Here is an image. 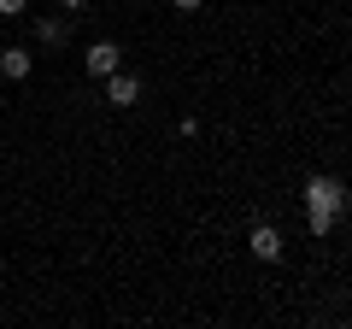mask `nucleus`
Masks as SVG:
<instances>
[{
  "label": "nucleus",
  "mask_w": 352,
  "mask_h": 329,
  "mask_svg": "<svg viewBox=\"0 0 352 329\" xmlns=\"http://www.w3.org/2000/svg\"><path fill=\"white\" fill-rule=\"evenodd\" d=\"M30 71H36V53L30 47H0V76L6 83H30Z\"/></svg>",
  "instance_id": "39448f33"
},
{
  "label": "nucleus",
  "mask_w": 352,
  "mask_h": 329,
  "mask_svg": "<svg viewBox=\"0 0 352 329\" xmlns=\"http://www.w3.org/2000/svg\"><path fill=\"white\" fill-rule=\"evenodd\" d=\"M170 6H176V12H200L206 0H170Z\"/></svg>",
  "instance_id": "6e6552de"
},
{
  "label": "nucleus",
  "mask_w": 352,
  "mask_h": 329,
  "mask_svg": "<svg viewBox=\"0 0 352 329\" xmlns=\"http://www.w3.org/2000/svg\"><path fill=\"white\" fill-rule=\"evenodd\" d=\"M30 12V0H0V18H24Z\"/></svg>",
  "instance_id": "0eeeda50"
},
{
  "label": "nucleus",
  "mask_w": 352,
  "mask_h": 329,
  "mask_svg": "<svg viewBox=\"0 0 352 329\" xmlns=\"http://www.w3.org/2000/svg\"><path fill=\"white\" fill-rule=\"evenodd\" d=\"M59 6H65V12H82V6H88V0H59Z\"/></svg>",
  "instance_id": "1a4fd4ad"
},
{
  "label": "nucleus",
  "mask_w": 352,
  "mask_h": 329,
  "mask_svg": "<svg viewBox=\"0 0 352 329\" xmlns=\"http://www.w3.org/2000/svg\"><path fill=\"white\" fill-rule=\"evenodd\" d=\"M82 71L106 83L112 71H124V47H118V41H88V53H82Z\"/></svg>",
  "instance_id": "f03ea898"
},
{
  "label": "nucleus",
  "mask_w": 352,
  "mask_h": 329,
  "mask_svg": "<svg viewBox=\"0 0 352 329\" xmlns=\"http://www.w3.org/2000/svg\"><path fill=\"white\" fill-rule=\"evenodd\" d=\"M36 41L41 47H71V18H36Z\"/></svg>",
  "instance_id": "423d86ee"
},
{
  "label": "nucleus",
  "mask_w": 352,
  "mask_h": 329,
  "mask_svg": "<svg viewBox=\"0 0 352 329\" xmlns=\"http://www.w3.org/2000/svg\"><path fill=\"white\" fill-rule=\"evenodd\" d=\"M141 94H147L141 76H129V71H112V76H106V106H118V112H129Z\"/></svg>",
  "instance_id": "7ed1b4c3"
},
{
  "label": "nucleus",
  "mask_w": 352,
  "mask_h": 329,
  "mask_svg": "<svg viewBox=\"0 0 352 329\" xmlns=\"http://www.w3.org/2000/svg\"><path fill=\"white\" fill-rule=\"evenodd\" d=\"M247 247H252V259L276 265V259H282V229H276V224H252V229H247Z\"/></svg>",
  "instance_id": "20e7f679"
},
{
  "label": "nucleus",
  "mask_w": 352,
  "mask_h": 329,
  "mask_svg": "<svg viewBox=\"0 0 352 329\" xmlns=\"http://www.w3.org/2000/svg\"><path fill=\"white\" fill-rule=\"evenodd\" d=\"M300 200H305V224H311V235H329L335 229V217L346 212V189H340V177H305V189H300Z\"/></svg>",
  "instance_id": "f257e3e1"
}]
</instances>
